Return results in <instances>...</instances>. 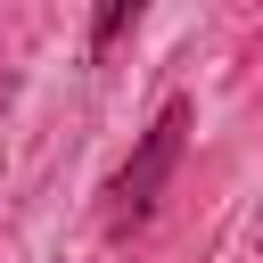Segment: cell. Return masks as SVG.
Returning <instances> with one entry per match:
<instances>
[{"label":"cell","instance_id":"cell-1","mask_svg":"<svg viewBox=\"0 0 263 263\" xmlns=\"http://www.w3.org/2000/svg\"><path fill=\"white\" fill-rule=\"evenodd\" d=\"M181 140H189V99H173V107L140 132L132 164L115 173V230H132V222L156 214V197H164V181H173V164H181Z\"/></svg>","mask_w":263,"mask_h":263},{"label":"cell","instance_id":"cell-2","mask_svg":"<svg viewBox=\"0 0 263 263\" xmlns=\"http://www.w3.org/2000/svg\"><path fill=\"white\" fill-rule=\"evenodd\" d=\"M132 16H140V0H115V8H99V16H90V49H107V41H115Z\"/></svg>","mask_w":263,"mask_h":263}]
</instances>
